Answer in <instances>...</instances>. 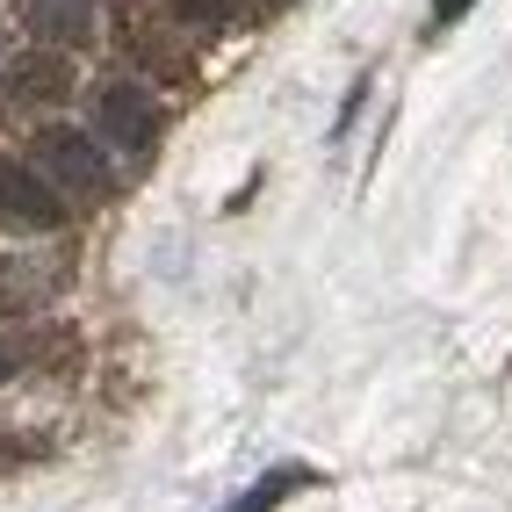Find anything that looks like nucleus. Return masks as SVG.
I'll use <instances>...</instances> for the list:
<instances>
[{"label": "nucleus", "mask_w": 512, "mask_h": 512, "mask_svg": "<svg viewBox=\"0 0 512 512\" xmlns=\"http://www.w3.org/2000/svg\"><path fill=\"white\" fill-rule=\"evenodd\" d=\"M65 224V195L22 159H0V231H58Z\"/></svg>", "instance_id": "3"}, {"label": "nucleus", "mask_w": 512, "mask_h": 512, "mask_svg": "<svg viewBox=\"0 0 512 512\" xmlns=\"http://www.w3.org/2000/svg\"><path fill=\"white\" fill-rule=\"evenodd\" d=\"M37 174L58 188V195H109V152H101L87 130H37Z\"/></svg>", "instance_id": "2"}, {"label": "nucleus", "mask_w": 512, "mask_h": 512, "mask_svg": "<svg viewBox=\"0 0 512 512\" xmlns=\"http://www.w3.org/2000/svg\"><path fill=\"white\" fill-rule=\"evenodd\" d=\"M0 94L15 101V109H37V101H65L73 94V65H65V51H29V58H15L8 73H0Z\"/></svg>", "instance_id": "4"}, {"label": "nucleus", "mask_w": 512, "mask_h": 512, "mask_svg": "<svg viewBox=\"0 0 512 512\" xmlns=\"http://www.w3.org/2000/svg\"><path fill=\"white\" fill-rule=\"evenodd\" d=\"M188 29H231L238 15H246V0H166Z\"/></svg>", "instance_id": "8"}, {"label": "nucleus", "mask_w": 512, "mask_h": 512, "mask_svg": "<svg viewBox=\"0 0 512 512\" xmlns=\"http://www.w3.org/2000/svg\"><path fill=\"white\" fill-rule=\"evenodd\" d=\"M94 138L109 152H123L130 166L152 159V145H159V101L138 80H101L94 87Z\"/></svg>", "instance_id": "1"}, {"label": "nucleus", "mask_w": 512, "mask_h": 512, "mask_svg": "<svg viewBox=\"0 0 512 512\" xmlns=\"http://www.w3.org/2000/svg\"><path fill=\"white\" fill-rule=\"evenodd\" d=\"M15 368H22V347H15V339H0V383H8Z\"/></svg>", "instance_id": "10"}, {"label": "nucleus", "mask_w": 512, "mask_h": 512, "mask_svg": "<svg viewBox=\"0 0 512 512\" xmlns=\"http://www.w3.org/2000/svg\"><path fill=\"white\" fill-rule=\"evenodd\" d=\"M311 484H318V469H303V462H289V469H267L260 484H253L246 498H238V505H224V512H275L289 491H311Z\"/></svg>", "instance_id": "7"}, {"label": "nucleus", "mask_w": 512, "mask_h": 512, "mask_svg": "<svg viewBox=\"0 0 512 512\" xmlns=\"http://www.w3.org/2000/svg\"><path fill=\"white\" fill-rule=\"evenodd\" d=\"M58 260H8L0 267V311L8 318H22V311H37V303H51L58 296Z\"/></svg>", "instance_id": "6"}, {"label": "nucleus", "mask_w": 512, "mask_h": 512, "mask_svg": "<svg viewBox=\"0 0 512 512\" xmlns=\"http://www.w3.org/2000/svg\"><path fill=\"white\" fill-rule=\"evenodd\" d=\"M476 8V0H433V29H448V22H462Z\"/></svg>", "instance_id": "9"}, {"label": "nucleus", "mask_w": 512, "mask_h": 512, "mask_svg": "<svg viewBox=\"0 0 512 512\" xmlns=\"http://www.w3.org/2000/svg\"><path fill=\"white\" fill-rule=\"evenodd\" d=\"M94 0H22V22H29V37H44V44H58V51H73V44H87L94 37Z\"/></svg>", "instance_id": "5"}]
</instances>
